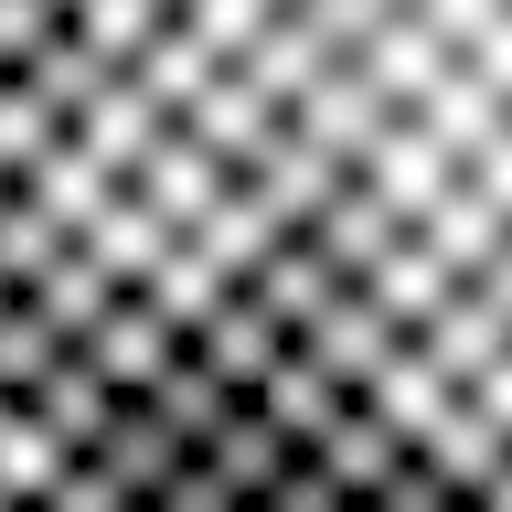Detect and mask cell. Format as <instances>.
<instances>
[{
  "instance_id": "1",
  "label": "cell",
  "mask_w": 512,
  "mask_h": 512,
  "mask_svg": "<svg viewBox=\"0 0 512 512\" xmlns=\"http://www.w3.org/2000/svg\"><path fill=\"white\" fill-rule=\"evenodd\" d=\"M118 502H128L118 470L96 459V438L75 427V406L0 310V512H118Z\"/></svg>"
}]
</instances>
